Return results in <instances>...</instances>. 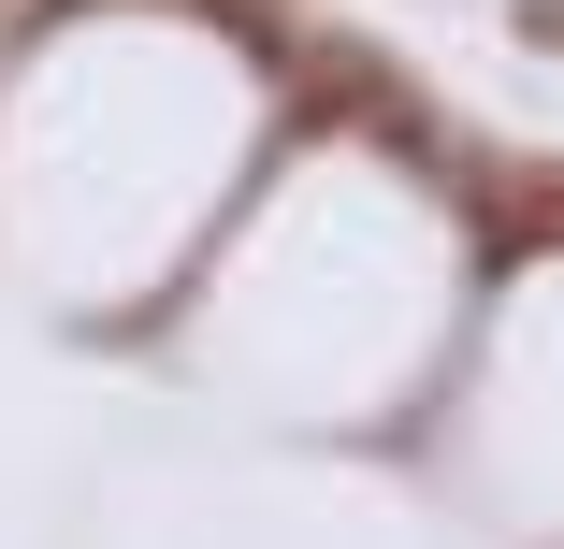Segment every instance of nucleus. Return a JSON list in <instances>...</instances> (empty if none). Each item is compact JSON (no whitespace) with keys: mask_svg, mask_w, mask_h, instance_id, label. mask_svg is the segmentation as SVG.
I'll list each match as a JSON object with an SVG mask.
<instances>
[{"mask_svg":"<svg viewBox=\"0 0 564 549\" xmlns=\"http://www.w3.org/2000/svg\"><path fill=\"white\" fill-rule=\"evenodd\" d=\"M521 30H535V44H564V0H521Z\"/></svg>","mask_w":564,"mask_h":549,"instance_id":"f257e3e1","label":"nucleus"}]
</instances>
